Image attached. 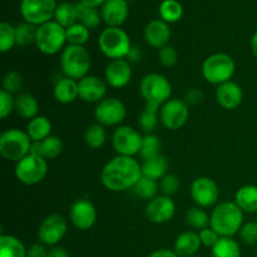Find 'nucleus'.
Returning <instances> with one entry per match:
<instances>
[{"instance_id": "1", "label": "nucleus", "mask_w": 257, "mask_h": 257, "mask_svg": "<svg viewBox=\"0 0 257 257\" xmlns=\"http://www.w3.org/2000/svg\"><path fill=\"white\" fill-rule=\"evenodd\" d=\"M142 177V165L133 157L117 156L103 167L100 181L112 192L132 190Z\"/></svg>"}, {"instance_id": "2", "label": "nucleus", "mask_w": 257, "mask_h": 257, "mask_svg": "<svg viewBox=\"0 0 257 257\" xmlns=\"http://www.w3.org/2000/svg\"><path fill=\"white\" fill-rule=\"evenodd\" d=\"M243 226V212L235 202H221L210 216V227L221 237H232Z\"/></svg>"}, {"instance_id": "3", "label": "nucleus", "mask_w": 257, "mask_h": 257, "mask_svg": "<svg viewBox=\"0 0 257 257\" xmlns=\"http://www.w3.org/2000/svg\"><path fill=\"white\" fill-rule=\"evenodd\" d=\"M140 92L146 100V105L160 108L171 99L172 85L165 75L160 73H150L141 80Z\"/></svg>"}, {"instance_id": "4", "label": "nucleus", "mask_w": 257, "mask_h": 257, "mask_svg": "<svg viewBox=\"0 0 257 257\" xmlns=\"http://www.w3.org/2000/svg\"><path fill=\"white\" fill-rule=\"evenodd\" d=\"M100 52L109 59H124L132 50L131 38L122 28L107 27L98 38Z\"/></svg>"}, {"instance_id": "5", "label": "nucleus", "mask_w": 257, "mask_h": 257, "mask_svg": "<svg viewBox=\"0 0 257 257\" xmlns=\"http://www.w3.org/2000/svg\"><path fill=\"white\" fill-rule=\"evenodd\" d=\"M60 68L65 77L80 80L90 69V55L83 45H68L60 54Z\"/></svg>"}, {"instance_id": "6", "label": "nucleus", "mask_w": 257, "mask_h": 257, "mask_svg": "<svg viewBox=\"0 0 257 257\" xmlns=\"http://www.w3.org/2000/svg\"><path fill=\"white\" fill-rule=\"evenodd\" d=\"M33 141L27 132L10 128L0 136V155L3 158L12 162H19L30 153Z\"/></svg>"}, {"instance_id": "7", "label": "nucleus", "mask_w": 257, "mask_h": 257, "mask_svg": "<svg viewBox=\"0 0 257 257\" xmlns=\"http://www.w3.org/2000/svg\"><path fill=\"white\" fill-rule=\"evenodd\" d=\"M236 70L232 57L226 53H215L208 55L202 64L203 78L211 84H222L230 82Z\"/></svg>"}, {"instance_id": "8", "label": "nucleus", "mask_w": 257, "mask_h": 257, "mask_svg": "<svg viewBox=\"0 0 257 257\" xmlns=\"http://www.w3.org/2000/svg\"><path fill=\"white\" fill-rule=\"evenodd\" d=\"M67 43V33L65 28L58 24L57 22H48L39 25L37 29L35 45L40 53L45 55H54L63 49Z\"/></svg>"}, {"instance_id": "9", "label": "nucleus", "mask_w": 257, "mask_h": 257, "mask_svg": "<svg viewBox=\"0 0 257 257\" xmlns=\"http://www.w3.org/2000/svg\"><path fill=\"white\" fill-rule=\"evenodd\" d=\"M48 173L47 160L29 153L15 166V177L25 186H34L42 182Z\"/></svg>"}, {"instance_id": "10", "label": "nucleus", "mask_w": 257, "mask_h": 257, "mask_svg": "<svg viewBox=\"0 0 257 257\" xmlns=\"http://www.w3.org/2000/svg\"><path fill=\"white\" fill-rule=\"evenodd\" d=\"M55 9V0H22L20 3V13L25 22L37 27L50 22Z\"/></svg>"}, {"instance_id": "11", "label": "nucleus", "mask_w": 257, "mask_h": 257, "mask_svg": "<svg viewBox=\"0 0 257 257\" xmlns=\"http://www.w3.org/2000/svg\"><path fill=\"white\" fill-rule=\"evenodd\" d=\"M127 115V108L124 103L118 98H104L97 104L94 109V117L97 123L103 127L119 125Z\"/></svg>"}, {"instance_id": "12", "label": "nucleus", "mask_w": 257, "mask_h": 257, "mask_svg": "<svg viewBox=\"0 0 257 257\" xmlns=\"http://www.w3.org/2000/svg\"><path fill=\"white\" fill-rule=\"evenodd\" d=\"M142 142L143 137L141 133L130 125L118 127L112 137L113 148L115 152L118 153V156H125V157L140 155Z\"/></svg>"}, {"instance_id": "13", "label": "nucleus", "mask_w": 257, "mask_h": 257, "mask_svg": "<svg viewBox=\"0 0 257 257\" xmlns=\"http://www.w3.org/2000/svg\"><path fill=\"white\" fill-rule=\"evenodd\" d=\"M190 115L188 104L178 98H171L160 109V119L163 127L176 131L186 124Z\"/></svg>"}, {"instance_id": "14", "label": "nucleus", "mask_w": 257, "mask_h": 257, "mask_svg": "<svg viewBox=\"0 0 257 257\" xmlns=\"http://www.w3.org/2000/svg\"><path fill=\"white\" fill-rule=\"evenodd\" d=\"M191 197L195 201L196 205L200 206L201 208L211 207L215 205L220 196L218 186L212 178L202 177L196 178L191 185Z\"/></svg>"}, {"instance_id": "15", "label": "nucleus", "mask_w": 257, "mask_h": 257, "mask_svg": "<svg viewBox=\"0 0 257 257\" xmlns=\"http://www.w3.org/2000/svg\"><path fill=\"white\" fill-rule=\"evenodd\" d=\"M67 221L60 215H49L38 228V238L44 245L54 246L62 241L67 233Z\"/></svg>"}, {"instance_id": "16", "label": "nucleus", "mask_w": 257, "mask_h": 257, "mask_svg": "<svg viewBox=\"0 0 257 257\" xmlns=\"http://www.w3.org/2000/svg\"><path fill=\"white\" fill-rule=\"evenodd\" d=\"M176 213V205L168 196H157L148 201L146 206V217L150 222L162 225L173 218Z\"/></svg>"}, {"instance_id": "17", "label": "nucleus", "mask_w": 257, "mask_h": 257, "mask_svg": "<svg viewBox=\"0 0 257 257\" xmlns=\"http://www.w3.org/2000/svg\"><path fill=\"white\" fill-rule=\"evenodd\" d=\"M69 218L72 225L78 230H89L97 221V210L90 201L78 200L70 207Z\"/></svg>"}, {"instance_id": "18", "label": "nucleus", "mask_w": 257, "mask_h": 257, "mask_svg": "<svg viewBox=\"0 0 257 257\" xmlns=\"http://www.w3.org/2000/svg\"><path fill=\"white\" fill-rule=\"evenodd\" d=\"M79 98L85 103H99L105 98L107 85L104 80L97 75H87L83 79L78 80Z\"/></svg>"}, {"instance_id": "19", "label": "nucleus", "mask_w": 257, "mask_h": 257, "mask_svg": "<svg viewBox=\"0 0 257 257\" xmlns=\"http://www.w3.org/2000/svg\"><path fill=\"white\" fill-rule=\"evenodd\" d=\"M105 80L112 88H124L132 79L131 64L124 59L110 60L105 67Z\"/></svg>"}, {"instance_id": "20", "label": "nucleus", "mask_w": 257, "mask_h": 257, "mask_svg": "<svg viewBox=\"0 0 257 257\" xmlns=\"http://www.w3.org/2000/svg\"><path fill=\"white\" fill-rule=\"evenodd\" d=\"M242 99V88H241L237 83L230 80V82H226L217 85V89H216V102H217L218 105H221L223 109H236V108H238L241 105Z\"/></svg>"}, {"instance_id": "21", "label": "nucleus", "mask_w": 257, "mask_h": 257, "mask_svg": "<svg viewBox=\"0 0 257 257\" xmlns=\"http://www.w3.org/2000/svg\"><path fill=\"white\" fill-rule=\"evenodd\" d=\"M100 14L108 27L120 28V25L124 24L130 14L128 2L127 0H107L103 4Z\"/></svg>"}, {"instance_id": "22", "label": "nucleus", "mask_w": 257, "mask_h": 257, "mask_svg": "<svg viewBox=\"0 0 257 257\" xmlns=\"http://www.w3.org/2000/svg\"><path fill=\"white\" fill-rule=\"evenodd\" d=\"M145 39L148 45L160 50L168 45L171 39V29L162 19L151 20L145 28Z\"/></svg>"}, {"instance_id": "23", "label": "nucleus", "mask_w": 257, "mask_h": 257, "mask_svg": "<svg viewBox=\"0 0 257 257\" xmlns=\"http://www.w3.org/2000/svg\"><path fill=\"white\" fill-rule=\"evenodd\" d=\"M63 152V142L57 136H49L45 140L39 141V142H33L30 153L44 160H53L58 156L62 155Z\"/></svg>"}, {"instance_id": "24", "label": "nucleus", "mask_w": 257, "mask_h": 257, "mask_svg": "<svg viewBox=\"0 0 257 257\" xmlns=\"http://www.w3.org/2000/svg\"><path fill=\"white\" fill-rule=\"evenodd\" d=\"M53 94L57 102L62 104H69L79 98V89H78V82L72 78L64 77L58 80L53 89Z\"/></svg>"}, {"instance_id": "25", "label": "nucleus", "mask_w": 257, "mask_h": 257, "mask_svg": "<svg viewBox=\"0 0 257 257\" xmlns=\"http://www.w3.org/2000/svg\"><path fill=\"white\" fill-rule=\"evenodd\" d=\"M201 240L198 233L193 231H186L181 233L175 242V252L178 257H192L200 250Z\"/></svg>"}, {"instance_id": "26", "label": "nucleus", "mask_w": 257, "mask_h": 257, "mask_svg": "<svg viewBox=\"0 0 257 257\" xmlns=\"http://www.w3.org/2000/svg\"><path fill=\"white\" fill-rule=\"evenodd\" d=\"M235 203L242 212H257V186L246 185L238 188L235 195Z\"/></svg>"}, {"instance_id": "27", "label": "nucleus", "mask_w": 257, "mask_h": 257, "mask_svg": "<svg viewBox=\"0 0 257 257\" xmlns=\"http://www.w3.org/2000/svg\"><path fill=\"white\" fill-rule=\"evenodd\" d=\"M15 112L24 119H33L39 112V103L34 95L29 93H20L15 97Z\"/></svg>"}, {"instance_id": "28", "label": "nucleus", "mask_w": 257, "mask_h": 257, "mask_svg": "<svg viewBox=\"0 0 257 257\" xmlns=\"http://www.w3.org/2000/svg\"><path fill=\"white\" fill-rule=\"evenodd\" d=\"M168 171V161L165 156L160 155L151 160L143 161L142 176L153 181L162 180Z\"/></svg>"}, {"instance_id": "29", "label": "nucleus", "mask_w": 257, "mask_h": 257, "mask_svg": "<svg viewBox=\"0 0 257 257\" xmlns=\"http://www.w3.org/2000/svg\"><path fill=\"white\" fill-rule=\"evenodd\" d=\"M27 133L33 142H39L52 136V122L44 115H37L29 120L27 125Z\"/></svg>"}, {"instance_id": "30", "label": "nucleus", "mask_w": 257, "mask_h": 257, "mask_svg": "<svg viewBox=\"0 0 257 257\" xmlns=\"http://www.w3.org/2000/svg\"><path fill=\"white\" fill-rule=\"evenodd\" d=\"M0 257H27V248L19 238L12 235H2Z\"/></svg>"}, {"instance_id": "31", "label": "nucleus", "mask_w": 257, "mask_h": 257, "mask_svg": "<svg viewBox=\"0 0 257 257\" xmlns=\"http://www.w3.org/2000/svg\"><path fill=\"white\" fill-rule=\"evenodd\" d=\"M55 22L62 25L63 28H69L78 23V8L77 4L69 2H63L57 5L55 9Z\"/></svg>"}, {"instance_id": "32", "label": "nucleus", "mask_w": 257, "mask_h": 257, "mask_svg": "<svg viewBox=\"0 0 257 257\" xmlns=\"http://www.w3.org/2000/svg\"><path fill=\"white\" fill-rule=\"evenodd\" d=\"M158 10H160L161 19L167 24L178 22L183 17V7L177 0H163Z\"/></svg>"}, {"instance_id": "33", "label": "nucleus", "mask_w": 257, "mask_h": 257, "mask_svg": "<svg viewBox=\"0 0 257 257\" xmlns=\"http://www.w3.org/2000/svg\"><path fill=\"white\" fill-rule=\"evenodd\" d=\"M158 123H160V109L156 107H151V105H146L143 112L141 113L140 119H138L141 130L147 135H152L157 128Z\"/></svg>"}, {"instance_id": "34", "label": "nucleus", "mask_w": 257, "mask_h": 257, "mask_svg": "<svg viewBox=\"0 0 257 257\" xmlns=\"http://www.w3.org/2000/svg\"><path fill=\"white\" fill-rule=\"evenodd\" d=\"M78 23L83 24L84 27H87L88 29H94L99 25L100 18L102 14L98 12V9L95 8L87 7V5L82 4V3H78Z\"/></svg>"}, {"instance_id": "35", "label": "nucleus", "mask_w": 257, "mask_h": 257, "mask_svg": "<svg viewBox=\"0 0 257 257\" xmlns=\"http://www.w3.org/2000/svg\"><path fill=\"white\" fill-rule=\"evenodd\" d=\"M158 188H160V186L157 185V181H153L142 176L135 185V187L132 188V191L138 198L151 201L152 198L157 197Z\"/></svg>"}, {"instance_id": "36", "label": "nucleus", "mask_w": 257, "mask_h": 257, "mask_svg": "<svg viewBox=\"0 0 257 257\" xmlns=\"http://www.w3.org/2000/svg\"><path fill=\"white\" fill-rule=\"evenodd\" d=\"M213 257H241V250L237 241L232 237H221L212 248Z\"/></svg>"}, {"instance_id": "37", "label": "nucleus", "mask_w": 257, "mask_h": 257, "mask_svg": "<svg viewBox=\"0 0 257 257\" xmlns=\"http://www.w3.org/2000/svg\"><path fill=\"white\" fill-rule=\"evenodd\" d=\"M107 141V133H105L104 127L99 123H94L90 124L89 127L85 130L84 133V142L88 147L97 150L100 148Z\"/></svg>"}, {"instance_id": "38", "label": "nucleus", "mask_w": 257, "mask_h": 257, "mask_svg": "<svg viewBox=\"0 0 257 257\" xmlns=\"http://www.w3.org/2000/svg\"><path fill=\"white\" fill-rule=\"evenodd\" d=\"M186 223L195 230L210 227V216L201 207H193L186 212Z\"/></svg>"}, {"instance_id": "39", "label": "nucleus", "mask_w": 257, "mask_h": 257, "mask_svg": "<svg viewBox=\"0 0 257 257\" xmlns=\"http://www.w3.org/2000/svg\"><path fill=\"white\" fill-rule=\"evenodd\" d=\"M161 141L160 138L156 135H146L143 137L142 147L140 151V157L142 158V161L151 160V158H155L157 156L161 155Z\"/></svg>"}, {"instance_id": "40", "label": "nucleus", "mask_w": 257, "mask_h": 257, "mask_svg": "<svg viewBox=\"0 0 257 257\" xmlns=\"http://www.w3.org/2000/svg\"><path fill=\"white\" fill-rule=\"evenodd\" d=\"M17 45V32L10 23L0 24V52L8 53Z\"/></svg>"}, {"instance_id": "41", "label": "nucleus", "mask_w": 257, "mask_h": 257, "mask_svg": "<svg viewBox=\"0 0 257 257\" xmlns=\"http://www.w3.org/2000/svg\"><path fill=\"white\" fill-rule=\"evenodd\" d=\"M37 25H33L30 23H22L15 27L17 32V45L19 47H28V45L35 44V38H37Z\"/></svg>"}, {"instance_id": "42", "label": "nucleus", "mask_w": 257, "mask_h": 257, "mask_svg": "<svg viewBox=\"0 0 257 257\" xmlns=\"http://www.w3.org/2000/svg\"><path fill=\"white\" fill-rule=\"evenodd\" d=\"M65 33H67V42L70 45H84L90 37L89 29L80 23L67 28Z\"/></svg>"}, {"instance_id": "43", "label": "nucleus", "mask_w": 257, "mask_h": 257, "mask_svg": "<svg viewBox=\"0 0 257 257\" xmlns=\"http://www.w3.org/2000/svg\"><path fill=\"white\" fill-rule=\"evenodd\" d=\"M23 87V77L20 73L15 72V70H10L3 78V90L14 94V93H19Z\"/></svg>"}, {"instance_id": "44", "label": "nucleus", "mask_w": 257, "mask_h": 257, "mask_svg": "<svg viewBox=\"0 0 257 257\" xmlns=\"http://www.w3.org/2000/svg\"><path fill=\"white\" fill-rule=\"evenodd\" d=\"M180 178L176 175H166L165 177L161 180L160 182V190L162 192L163 196H168V197H172L173 195L178 192L180 190Z\"/></svg>"}, {"instance_id": "45", "label": "nucleus", "mask_w": 257, "mask_h": 257, "mask_svg": "<svg viewBox=\"0 0 257 257\" xmlns=\"http://www.w3.org/2000/svg\"><path fill=\"white\" fill-rule=\"evenodd\" d=\"M158 60H160V63L163 67H173L178 62L177 50L173 47H171V45H166V47L161 48L158 50Z\"/></svg>"}, {"instance_id": "46", "label": "nucleus", "mask_w": 257, "mask_h": 257, "mask_svg": "<svg viewBox=\"0 0 257 257\" xmlns=\"http://www.w3.org/2000/svg\"><path fill=\"white\" fill-rule=\"evenodd\" d=\"M238 235L245 245H255L257 243V222L245 223L241 227Z\"/></svg>"}, {"instance_id": "47", "label": "nucleus", "mask_w": 257, "mask_h": 257, "mask_svg": "<svg viewBox=\"0 0 257 257\" xmlns=\"http://www.w3.org/2000/svg\"><path fill=\"white\" fill-rule=\"evenodd\" d=\"M13 110H15V98L13 97V94L2 89L0 92V117L2 119H5L8 115L12 114Z\"/></svg>"}, {"instance_id": "48", "label": "nucleus", "mask_w": 257, "mask_h": 257, "mask_svg": "<svg viewBox=\"0 0 257 257\" xmlns=\"http://www.w3.org/2000/svg\"><path fill=\"white\" fill-rule=\"evenodd\" d=\"M198 236H200L201 243H202L203 246H206V247H211V248L215 247L216 243H217L221 238V236L211 227L201 230L200 233H198Z\"/></svg>"}, {"instance_id": "49", "label": "nucleus", "mask_w": 257, "mask_h": 257, "mask_svg": "<svg viewBox=\"0 0 257 257\" xmlns=\"http://www.w3.org/2000/svg\"><path fill=\"white\" fill-rule=\"evenodd\" d=\"M27 257H48V252L44 246L34 243L27 250Z\"/></svg>"}, {"instance_id": "50", "label": "nucleus", "mask_w": 257, "mask_h": 257, "mask_svg": "<svg viewBox=\"0 0 257 257\" xmlns=\"http://www.w3.org/2000/svg\"><path fill=\"white\" fill-rule=\"evenodd\" d=\"M202 100V93L197 89V88H193L190 89L186 94V103H191V104H197L198 102Z\"/></svg>"}, {"instance_id": "51", "label": "nucleus", "mask_w": 257, "mask_h": 257, "mask_svg": "<svg viewBox=\"0 0 257 257\" xmlns=\"http://www.w3.org/2000/svg\"><path fill=\"white\" fill-rule=\"evenodd\" d=\"M148 257H178L175 251L167 250V248H162V250H157L155 252L151 253Z\"/></svg>"}, {"instance_id": "52", "label": "nucleus", "mask_w": 257, "mask_h": 257, "mask_svg": "<svg viewBox=\"0 0 257 257\" xmlns=\"http://www.w3.org/2000/svg\"><path fill=\"white\" fill-rule=\"evenodd\" d=\"M48 257H69V255L63 247H54L48 251Z\"/></svg>"}, {"instance_id": "53", "label": "nucleus", "mask_w": 257, "mask_h": 257, "mask_svg": "<svg viewBox=\"0 0 257 257\" xmlns=\"http://www.w3.org/2000/svg\"><path fill=\"white\" fill-rule=\"evenodd\" d=\"M107 2V0H80V3L84 5H87V7H90V8H99V7H103V4Z\"/></svg>"}, {"instance_id": "54", "label": "nucleus", "mask_w": 257, "mask_h": 257, "mask_svg": "<svg viewBox=\"0 0 257 257\" xmlns=\"http://www.w3.org/2000/svg\"><path fill=\"white\" fill-rule=\"evenodd\" d=\"M251 49H252L253 55L257 59V30L255 32V34L252 35V39H251Z\"/></svg>"}, {"instance_id": "55", "label": "nucleus", "mask_w": 257, "mask_h": 257, "mask_svg": "<svg viewBox=\"0 0 257 257\" xmlns=\"http://www.w3.org/2000/svg\"><path fill=\"white\" fill-rule=\"evenodd\" d=\"M127 2H128V0H127ZM131 2H132V0H131Z\"/></svg>"}, {"instance_id": "56", "label": "nucleus", "mask_w": 257, "mask_h": 257, "mask_svg": "<svg viewBox=\"0 0 257 257\" xmlns=\"http://www.w3.org/2000/svg\"><path fill=\"white\" fill-rule=\"evenodd\" d=\"M192 257H196V256H192Z\"/></svg>"}]
</instances>
